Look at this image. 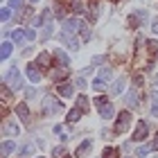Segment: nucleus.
Wrapping results in <instances>:
<instances>
[{"label":"nucleus","mask_w":158,"mask_h":158,"mask_svg":"<svg viewBox=\"0 0 158 158\" xmlns=\"http://www.w3.org/2000/svg\"><path fill=\"white\" fill-rule=\"evenodd\" d=\"M81 113H84V111L79 109V106H77V109H73V111L68 113V122H77L79 118H81Z\"/></svg>","instance_id":"obj_25"},{"label":"nucleus","mask_w":158,"mask_h":158,"mask_svg":"<svg viewBox=\"0 0 158 158\" xmlns=\"http://www.w3.org/2000/svg\"><path fill=\"white\" fill-rule=\"evenodd\" d=\"M50 63H52V54L50 52H41L36 56V66L39 68H50Z\"/></svg>","instance_id":"obj_9"},{"label":"nucleus","mask_w":158,"mask_h":158,"mask_svg":"<svg viewBox=\"0 0 158 158\" xmlns=\"http://www.w3.org/2000/svg\"><path fill=\"white\" fill-rule=\"evenodd\" d=\"M95 104H97V106H104V104H109V102H106L104 95H99V97H95Z\"/></svg>","instance_id":"obj_35"},{"label":"nucleus","mask_w":158,"mask_h":158,"mask_svg":"<svg viewBox=\"0 0 158 158\" xmlns=\"http://www.w3.org/2000/svg\"><path fill=\"white\" fill-rule=\"evenodd\" d=\"M145 16H147L145 11H135V14H131V16H129V25H131V27H135V25H140L142 20H145Z\"/></svg>","instance_id":"obj_16"},{"label":"nucleus","mask_w":158,"mask_h":158,"mask_svg":"<svg viewBox=\"0 0 158 158\" xmlns=\"http://www.w3.org/2000/svg\"><path fill=\"white\" fill-rule=\"evenodd\" d=\"M152 30H154V34H158V20H154V25H152Z\"/></svg>","instance_id":"obj_40"},{"label":"nucleus","mask_w":158,"mask_h":158,"mask_svg":"<svg viewBox=\"0 0 158 158\" xmlns=\"http://www.w3.org/2000/svg\"><path fill=\"white\" fill-rule=\"evenodd\" d=\"M2 133L5 135H18L20 133V124H18V122H5Z\"/></svg>","instance_id":"obj_6"},{"label":"nucleus","mask_w":158,"mask_h":158,"mask_svg":"<svg viewBox=\"0 0 158 158\" xmlns=\"http://www.w3.org/2000/svg\"><path fill=\"white\" fill-rule=\"evenodd\" d=\"M39 158H43V156H39Z\"/></svg>","instance_id":"obj_45"},{"label":"nucleus","mask_w":158,"mask_h":158,"mask_svg":"<svg viewBox=\"0 0 158 158\" xmlns=\"http://www.w3.org/2000/svg\"><path fill=\"white\" fill-rule=\"evenodd\" d=\"M52 54H54V59L59 61V66H63V68H66L68 63H70V56H68L66 52H63V50H54Z\"/></svg>","instance_id":"obj_12"},{"label":"nucleus","mask_w":158,"mask_h":158,"mask_svg":"<svg viewBox=\"0 0 158 158\" xmlns=\"http://www.w3.org/2000/svg\"><path fill=\"white\" fill-rule=\"evenodd\" d=\"M79 32H81V39H84V41H88V39H90V30H88V25H81V27H79Z\"/></svg>","instance_id":"obj_30"},{"label":"nucleus","mask_w":158,"mask_h":158,"mask_svg":"<svg viewBox=\"0 0 158 158\" xmlns=\"http://www.w3.org/2000/svg\"><path fill=\"white\" fill-rule=\"evenodd\" d=\"M90 147H93V142H90V140H84L81 145L77 147V152H75V156H77V158H81V156H86V154L90 152Z\"/></svg>","instance_id":"obj_14"},{"label":"nucleus","mask_w":158,"mask_h":158,"mask_svg":"<svg viewBox=\"0 0 158 158\" xmlns=\"http://www.w3.org/2000/svg\"><path fill=\"white\" fill-rule=\"evenodd\" d=\"M77 106H79L81 111H88V106H90L88 97H86V95H79V97H77Z\"/></svg>","instance_id":"obj_23"},{"label":"nucleus","mask_w":158,"mask_h":158,"mask_svg":"<svg viewBox=\"0 0 158 158\" xmlns=\"http://www.w3.org/2000/svg\"><path fill=\"white\" fill-rule=\"evenodd\" d=\"M142 84H145V79H142L140 75H133V86H135V88H140Z\"/></svg>","instance_id":"obj_34"},{"label":"nucleus","mask_w":158,"mask_h":158,"mask_svg":"<svg viewBox=\"0 0 158 158\" xmlns=\"http://www.w3.org/2000/svg\"><path fill=\"white\" fill-rule=\"evenodd\" d=\"M113 113H115V111H113V106H111V104H104L102 109H99V115H102L104 120H109V118H113Z\"/></svg>","instance_id":"obj_21"},{"label":"nucleus","mask_w":158,"mask_h":158,"mask_svg":"<svg viewBox=\"0 0 158 158\" xmlns=\"http://www.w3.org/2000/svg\"><path fill=\"white\" fill-rule=\"evenodd\" d=\"M27 77H30L32 84H39L41 81V73H39V66H34V63H30L27 66Z\"/></svg>","instance_id":"obj_8"},{"label":"nucleus","mask_w":158,"mask_h":158,"mask_svg":"<svg viewBox=\"0 0 158 158\" xmlns=\"http://www.w3.org/2000/svg\"><path fill=\"white\" fill-rule=\"evenodd\" d=\"M77 86H79V88H86V79H84V77L77 79Z\"/></svg>","instance_id":"obj_38"},{"label":"nucleus","mask_w":158,"mask_h":158,"mask_svg":"<svg viewBox=\"0 0 158 158\" xmlns=\"http://www.w3.org/2000/svg\"><path fill=\"white\" fill-rule=\"evenodd\" d=\"M61 154H63V147H56L54 152H52V156H61Z\"/></svg>","instance_id":"obj_39"},{"label":"nucleus","mask_w":158,"mask_h":158,"mask_svg":"<svg viewBox=\"0 0 158 158\" xmlns=\"http://www.w3.org/2000/svg\"><path fill=\"white\" fill-rule=\"evenodd\" d=\"M122 88H124V77H120L118 81L111 86V93H113V95H120V93H122Z\"/></svg>","instance_id":"obj_22"},{"label":"nucleus","mask_w":158,"mask_h":158,"mask_svg":"<svg viewBox=\"0 0 158 158\" xmlns=\"http://www.w3.org/2000/svg\"><path fill=\"white\" fill-rule=\"evenodd\" d=\"M30 154H32V145L23 147V152H20V156H30Z\"/></svg>","instance_id":"obj_37"},{"label":"nucleus","mask_w":158,"mask_h":158,"mask_svg":"<svg viewBox=\"0 0 158 158\" xmlns=\"http://www.w3.org/2000/svg\"><path fill=\"white\" fill-rule=\"evenodd\" d=\"M147 135H149V124L140 120V122H138V127H135V131H133V140H135V142H140V140H145Z\"/></svg>","instance_id":"obj_4"},{"label":"nucleus","mask_w":158,"mask_h":158,"mask_svg":"<svg viewBox=\"0 0 158 158\" xmlns=\"http://www.w3.org/2000/svg\"><path fill=\"white\" fill-rule=\"evenodd\" d=\"M5 84L9 86L11 90H20V88H23V77H20L18 68H11L9 73L5 75Z\"/></svg>","instance_id":"obj_1"},{"label":"nucleus","mask_w":158,"mask_h":158,"mask_svg":"<svg viewBox=\"0 0 158 158\" xmlns=\"http://www.w3.org/2000/svg\"><path fill=\"white\" fill-rule=\"evenodd\" d=\"M14 149H16V145H14L11 140H5V142H2V152H0V156L7 158V156H9V154L14 152Z\"/></svg>","instance_id":"obj_20"},{"label":"nucleus","mask_w":158,"mask_h":158,"mask_svg":"<svg viewBox=\"0 0 158 158\" xmlns=\"http://www.w3.org/2000/svg\"><path fill=\"white\" fill-rule=\"evenodd\" d=\"M152 115L158 118V90L152 93Z\"/></svg>","instance_id":"obj_24"},{"label":"nucleus","mask_w":158,"mask_h":158,"mask_svg":"<svg viewBox=\"0 0 158 158\" xmlns=\"http://www.w3.org/2000/svg\"><path fill=\"white\" fill-rule=\"evenodd\" d=\"M20 7H23V0H9V9L11 11H20Z\"/></svg>","instance_id":"obj_29"},{"label":"nucleus","mask_w":158,"mask_h":158,"mask_svg":"<svg viewBox=\"0 0 158 158\" xmlns=\"http://www.w3.org/2000/svg\"><path fill=\"white\" fill-rule=\"evenodd\" d=\"M11 50H14V45H11L9 41H5L2 45H0V56H2V59H9V56H11Z\"/></svg>","instance_id":"obj_18"},{"label":"nucleus","mask_w":158,"mask_h":158,"mask_svg":"<svg viewBox=\"0 0 158 158\" xmlns=\"http://www.w3.org/2000/svg\"><path fill=\"white\" fill-rule=\"evenodd\" d=\"M129 124H131V113H129V111H122L120 115H118V122H115V133H122Z\"/></svg>","instance_id":"obj_3"},{"label":"nucleus","mask_w":158,"mask_h":158,"mask_svg":"<svg viewBox=\"0 0 158 158\" xmlns=\"http://www.w3.org/2000/svg\"><path fill=\"white\" fill-rule=\"evenodd\" d=\"M43 109H45V113H61V102L59 99H54L52 95H45L43 97Z\"/></svg>","instance_id":"obj_2"},{"label":"nucleus","mask_w":158,"mask_h":158,"mask_svg":"<svg viewBox=\"0 0 158 158\" xmlns=\"http://www.w3.org/2000/svg\"><path fill=\"white\" fill-rule=\"evenodd\" d=\"M25 36H27V41H34V39H36V32H34V30H27Z\"/></svg>","instance_id":"obj_36"},{"label":"nucleus","mask_w":158,"mask_h":158,"mask_svg":"<svg viewBox=\"0 0 158 158\" xmlns=\"http://www.w3.org/2000/svg\"><path fill=\"white\" fill-rule=\"evenodd\" d=\"M111 73H113V70H111L109 66H104V68H99V79H104V81H109V79L113 77Z\"/></svg>","instance_id":"obj_26"},{"label":"nucleus","mask_w":158,"mask_h":158,"mask_svg":"<svg viewBox=\"0 0 158 158\" xmlns=\"http://www.w3.org/2000/svg\"><path fill=\"white\" fill-rule=\"evenodd\" d=\"M66 158H77V156H66Z\"/></svg>","instance_id":"obj_43"},{"label":"nucleus","mask_w":158,"mask_h":158,"mask_svg":"<svg viewBox=\"0 0 158 158\" xmlns=\"http://www.w3.org/2000/svg\"><path fill=\"white\" fill-rule=\"evenodd\" d=\"M52 79H54V81H59V84H63V81H66V79H68V70L66 68H56L54 70V73H52Z\"/></svg>","instance_id":"obj_13"},{"label":"nucleus","mask_w":158,"mask_h":158,"mask_svg":"<svg viewBox=\"0 0 158 158\" xmlns=\"http://www.w3.org/2000/svg\"><path fill=\"white\" fill-rule=\"evenodd\" d=\"M156 84H158V75H156Z\"/></svg>","instance_id":"obj_44"},{"label":"nucleus","mask_w":158,"mask_h":158,"mask_svg":"<svg viewBox=\"0 0 158 158\" xmlns=\"http://www.w3.org/2000/svg\"><path fill=\"white\" fill-rule=\"evenodd\" d=\"M16 115L20 118V120H30V109H27V104L25 102H20V104H16Z\"/></svg>","instance_id":"obj_10"},{"label":"nucleus","mask_w":158,"mask_h":158,"mask_svg":"<svg viewBox=\"0 0 158 158\" xmlns=\"http://www.w3.org/2000/svg\"><path fill=\"white\" fill-rule=\"evenodd\" d=\"M124 102H127L129 109H135V106H138V90H129L127 97H124Z\"/></svg>","instance_id":"obj_11"},{"label":"nucleus","mask_w":158,"mask_h":158,"mask_svg":"<svg viewBox=\"0 0 158 158\" xmlns=\"http://www.w3.org/2000/svg\"><path fill=\"white\" fill-rule=\"evenodd\" d=\"M52 32H54V25H52V20H45V25H43V32H41V41H45L52 36Z\"/></svg>","instance_id":"obj_17"},{"label":"nucleus","mask_w":158,"mask_h":158,"mask_svg":"<svg viewBox=\"0 0 158 158\" xmlns=\"http://www.w3.org/2000/svg\"><path fill=\"white\" fill-rule=\"evenodd\" d=\"M102 156H104V158H118V149H115V147H106Z\"/></svg>","instance_id":"obj_28"},{"label":"nucleus","mask_w":158,"mask_h":158,"mask_svg":"<svg viewBox=\"0 0 158 158\" xmlns=\"http://www.w3.org/2000/svg\"><path fill=\"white\" fill-rule=\"evenodd\" d=\"M149 152H152V147H147V145H142V147H138V152H135V154H138L140 158H145Z\"/></svg>","instance_id":"obj_31"},{"label":"nucleus","mask_w":158,"mask_h":158,"mask_svg":"<svg viewBox=\"0 0 158 158\" xmlns=\"http://www.w3.org/2000/svg\"><path fill=\"white\" fill-rule=\"evenodd\" d=\"M30 2H32V5H36V2H39V0H30Z\"/></svg>","instance_id":"obj_42"},{"label":"nucleus","mask_w":158,"mask_h":158,"mask_svg":"<svg viewBox=\"0 0 158 158\" xmlns=\"http://www.w3.org/2000/svg\"><path fill=\"white\" fill-rule=\"evenodd\" d=\"M9 36H11V41H14V43H16V45H20V43H23V41L27 39L23 30H14V32L9 34Z\"/></svg>","instance_id":"obj_19"},{"label":"nucleus","mask_w":158,"mask_h":158,"mask_svg":"<svg viewBox=\"0 0 158 158\" xmlns=\"http://www.w3.org/2000/svg\"><path fill=\"white\" fill-rule=\"evenodd\" d=\"M104 86H106V81H104V79H99V77L95 79V81H93V88H95V90H102Z\"/></svg>","instance_id":"obj_33"},{"label":"nucleus","mask_w":158,"mask_h":158,"mask_svg":"<svg viewBox=\"0 0 158 158\" xmlns=\"http://www.w3.org/2000/svg\"><path fill=\"white\" fill-rule=\"evenodd\" d=\"M61 27H63V34H75L79 27H81V23H79L77 18H66Z\"/></svg>","instance_id":"obj_5"},{"label":"nucleus","mask_w":158,"mask_h":158,"mask_svg":"<svg viewBox=\"0 0 158 158\" xmlns=\"http://www.w3.org/2000/svg\"><path fill=\"white\" fill-rule=\"evenodd\" d=\"M152 149H158V133H156V138H154V145H152Z\"/></svg>","instance_id":"obj_41"},{"label":"nucleus","mask_w":158,"mask_h":158,"mask_svg":"<svg viewBox=\"0 0 158 158\" xmlns=\"http://www.w3.org/2000/svg\"><path fill=\"white\" fill-rule=\"evenodd\" d=\"M56 90H59L61 97H73L75 95V84L73 81H70V84H59V88H56Z\"/></svg>","instance_id":"obj_7"},{"label":"nucleus","mask_w":158,"mask_h":158,"mask_svg":"<svg viewBox=\"0 0 158 158\" xmlns=\"http://www.w3.org/2000/svg\"><path fill=\"white\" fill-rule=\"evenodd\" d=\"M59 39H61L63 43H66V45H68L70 50H77V48H79V43H77V39L73 36V34H61Z\"/></svg>","instance_id":"obj_15"},{"label":"nucleus","mask_w":158,"mask_h":158,"mask_svg":"<svg viewBox=\"0 0 158 158\" xmlns=\"http://www.w3.org/2000/svg\"><path fill=\"white\" fill-rule=\"evenodd\" d=\"M147 50H149L152 54H156V52H158V41H147Z\"/></svg>","instance_id":"obj_32"},{"label":"nucleus","mask_w":158,"mask_h":158,"mask_svg":"<svg viewBox=\"0 0 158 158\" xmlns=\"http://www.w3.org/2000/svg\"><path fill=\"white\" fill-rule=\"evenodd\" d=\"M9 18H11V9H9V7H2V9H0V20L7 23Z\"/></svg>","instance_id":"obj_27"}]
</instances>
